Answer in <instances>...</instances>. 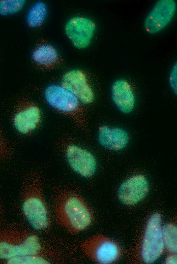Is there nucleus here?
Segmentation results:
<instances>
[{
	"label": "nucleus",
	"mask_w": 177,
	"mask_h": 264,
	"mask_svg": "<svg viewBox=\"0 0 177 264\" xmlns=\"http://www.w3.org/2000/svg\"><path fill=\"white\" fill-rule=\"evenodd\" d=\"M22 223H0V262L16 257L38 255L59 263L63 255L61 240L50 234L43 235Z\"/></svg>",
	"instance_id": "f257e3e1"
},
{
	"label": "nucleus",
	"mask_w": 177,
	"mask_h": 264,
	"mask_svg": "<svg viewBox=\"0 0 177 264\" xmlns=\"http://www.w3.org/2000/svg\"><path fill=\"white\" fill-rule=\"evenodd\" d=\"M50 208L53 219L71 234L86 229L93 221L90 208L73 188L61 185L52 187Z\"/></svg>",
	"instance_id": "f03ea898"
},
{
	"label": "nucleus",
	"mask_w": 177,
	"mask_h": 264,
	"mask_svg": "<svg viewBox=\"0 0 177 264\" xmlns=\"http://www.w3.org/2000/svg\"><path fill=\"white\" fill-rule=\"evenodd\" d=\"M22 212L32 227L44 234H50L53 216L44 191L41 173L35 170L27 172L23 178L20 193Z\"/></svg>",
	"instance_id": "7ed1b4c3"
},
{
	"label": "nucleus",
	"mask_w": 177,
	"mask_h": 264,
	"mask_svg": "<svg viewBox=\"0 0 177 264\" xmlns=\"http://www.w3.org/2000/svg\"><path fill=\"white\" fill-rule=\"evenodd\" d=\"M44 97L50 106L70 116L80 128L86 130L85 120L79 112L80 102L71 92L61 85L51 84L45 88Z\"/></svg>",
	"instance_id": "20e7f679"
},
{
	"label": "nucleus",
	"mask_w": 177,
	"mask_h": 264,
	"mask_svg": "<svg viewBox=\"0 0 177 264\" xmlns=\"http://www.w3.org/2000/svg\"><path fill=\"white\" fill-rule=\"evenodd\" d=\"M80 248L88 258L100 263H113L120 257L122 253L116 243L101 234L85 240Z\"/></svg>",
	"instance_id": "39448f33"
},
{
	"label": "nucleus",
	"mask_w": 177,
	"mask_h": 264,
	"mask_svg": "<svg viewBox=\"0 0 177 264\" xmlns=\"http://www.w3.org/2000/svg\"><path fill=\"white\" fill-rule=\"evenodd\" d=\"M161 219L160 214L156 213L148 222L141 247V257L146 263H153L163 253L165 245Z\"/></svg>",
	"instance_id": "423d86ee"
},
{
	"label": "nucleus",
	"mask_w": 177,
	"mask_h": 264,
	"mask_svg": "<svg viewBox=\"0 0 177 264\" xmlns=\"http://www.w3.org/2000/svg\"><path fill=\"white\" fill-rule=\"evenodd\" d=\"M42 119L40 108L34 102L25 99L17 107L13 117V125L20 135L29 137L40 127Z\"/></svg>",
	"instance_id": "0eeeda50"
},
{
	"label": "nucleus",
	"mask_w": 177,
	"mask_h": 264,
	"mask_svg": "<svg viewBox=\"0 0 177 264\" xmlns=\"http://www.w3.org/2000/svg\"><path fill=\"white\" fill-rule=\"evenodd\" d=\"M63 148L67 162L74 172L86 178L94 175L97 162L91 152L75 143L67 144Z\"/></svg>",
	"instance_id": "6e6552de"
},
{
	"label": "nucleus",
	"mask_w": 177,
	"mask_h": 264,
	"mask_svg": "<svg viewBox=\"0 0 177 264\" xmlns=\"http://www.w3.org/2000/svg\"><path fill=\"white\" fill-rule=\"evenodd\" d=\"M96 27V24L92 19L76 16L67 22L65 31L73 46L77 49H82L90 45Z\"/></svg>",
	"instance_id": "1a4fd4ad"
},
{
	"label": "nucleus",
	"mask_w": 177,
	"mask_h": 264,
	"mask_svg": "<svg viewBox=\"0 0 177 264\" xmlns=\"http://www.w3.org/2000/svg\"><path fill=\"white\" fill-rule=\"evenodd\" d=\"M175 11L176 3L174 1H158L145 19V30L150 34H155L161 31L170 22Z\"/></svg>",
	"instance_id": "9d476101"
},
{
	"label": "nucleus",
	"mask_w": 177,
	"mask_h": 264,
	"mask_svg": "<svg viewBox=\"0 0 177 264\" xmlns=\"http://www.w3.org/2000/svg\"><path fill=\"white\" fill-rule=\"evenodd\" d=\"M61 86L83 104H91L94 100L95 94L87 78L80 70H72L65 73L62 79Z\"/></svg>",
	"instance_id": "9b49d317"
},
{
	"label": "nucleus",
	"mask_w": 177,
	"mask_h": 264,
	"mask_svg": "<svg viewBox=\"0 0 177 264\" xmlns=\"http://www.w3.org/2000/svg\"><path fill=\"white\" fill-rule=\"evenodd\" d=\"M149 189V182L146 178L141 175H135L121 185L118 197L125 205H134L146 196Z\"/></svg>",
	"instance_id": "f8f14e48"
},
{
	"label": "nucleus",
	"mask_w": 177,
	"mask_h": 264,
	"mask_svg": "<svg viewBox=\"0 0 177 264\" xmlns=\"http://www.w3.org/2000/svg\"><path fill=\"white\" fill-rule=\"evenodd\" d=\"M111 97L117 109L125 114L130 113L133 110L135 98L129 83L126 80H115L111 86Z\"/></svg>",
	"instance_id": "ddd939ff"
},
{
	"label": "nucleus",
	"mask_w": 177,
	"mask_h": 264,
	"mask_svg": "<svg viewBox=\"0 0 177 264\" xmlns=\"http://www.w3.org/2000/svg\"><path fill=\"white\" fill-rule=\"evenodd\" d=\"M98 139L101 145L105 148L120 150L126 146L129 137L128 133L123 128L102 125L98 129Z\"/></svg>",
	"instance_id": "4468645a"
},
{
	"label": "nucleus",
	"mask_w": 177,
	"mask_h": 264,
	"mask_svg": "<svg viewBox=\"0 0 177 264\" xmlns=\"http://www.w3.org/2000/svg\"><path fill=\"white\" fill-rule=\"evenodd\" d=\"M32 56L36 63L42 65L50 66L57 61L58 53L52 46L42 45L33 51Z\"/></svg>",
	"instance_id": "2eb2a0df"
},
{
	"label": "nucleus",
	"mask_w": 177,
	"mask_h": 264,
	"mask_svg": "<svg viewBox=\"0 0 177 264\" xmlns=\"http://www.w3.org/2000/svg\"><path fill=\"white\" fill-rule=\"evenodd\" d=\"M47 13L46 4L42 2L36 3L30 8L26 16L27 25L32 28L40 26L44 22Z\"/></svg>",
	"instance_id": "dca6fc26"
},
{
	"label": "nucleus",
	"mask_w": 177,
	"mask_h": 264,
	"mask_svg": "<svg viewBox=\"0 0 177 264\" xmlns=\"http://www.w3.org/2000/svg\"><path fill=\"white\" fill-rule=\"evenodd\" d=\"M162 232L166 249L171 253H176V226L172 223L167 224L162 228Z\"/></svg>",
	"instance_id": "f3484780"
},
{
	"label": "nucleus",
	"mask_w": 177,
	"mask_h": 264,
	"mask_svg": "<svg viewBox=\"0 0 177 264\" xmlns=\"http://www.w3.org/2000/svg\"><path fill=\"white\" fill-rule=\"evenodd\" d=\"M51 258L41 255H29L10 258L4 262L6 264L54 263Z\"/></svg>",
	"instance_id": "a211bd4d"
},
{
	"label": "nucleus",
	"mask_w": 177,
	"mask_h": 264,
	"mask_svg": "<svg viewBox=\"0 0 177 264\" xmlns=\"http://www.w3.org/2000/svg\"><path fill=\"white\" fill-rule=\"evenodd\" d=\"M25 3V1L23 0L0 1V14L7 15L16 13L22 9Z\"/></svg>",
	"instance_id": "6ab92c4d"
},
{
	"label": "nucleus",
	"mask_w": 177,
	"mask_h": 264,
	"mask_svg": "<svg viewBox=\"0 0 177 264\" xmlns=\"http://www.w3.org/2000/svg\"><path fill=\"white\" fill-rule=\"evenodd\" d=\"M13 156V148L0 128V160L8 162L12 159Z\"/></svg>",
	"instance_id": "aec40b11"
},
{
	"label": "nucleus",
	"mask_w": 177,
	"mask_h": 264,
	"mask_svg": "<svg viewBox=\"0 0 177 264\" xmlns=\"http://www.w3.org/2000/svg\"><path fill=\"white\" fill-rule=\"evenodd\" d=\"M176 63H174L169 74V81L170 86L173 91L176 93L177 89V65Z\"/></svg>",
	"instance_id": "412c9836"
},
{
	"label": "nucleus",
	"mask_w": 177,
	"mask_h": 264,
	"mask_svg": "<svg viewBox=\"0 0 177 264\" xmlns=\"http://www.w3.org/2000/svg\"><path fill=\"white\" fill-rule=\"evenodd\" d=\"M166 263H176V253H171L165 260Z\"/></svg>",
	"instance_id": "4be33fe9"
},
{
	"label": "nucleus",
	"mask_w": 177,
	"mask_h": 264,
	"mask_svg": "<svg viewBox=\"0 0 177 264\" xmlns=\"http://www.w3.org/2000/svg\"><path fill=\"white\" fill-rule=\"evenodd\" d=\"M5 216V208L3 204L0 202V223L3 222Z\"/></svg>",
	"instance_id": "5701e85b"
}]
</instances>
